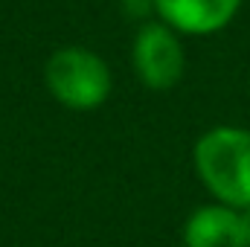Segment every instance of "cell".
Instances as JSON below:
<instances>
[{
    "label": "cell",
    "instance_id": "cell-3",
    "mask_svg": "<svg viewBox=\"0 0 250 247\" xmlns=\"http://www.w3.org/2000/svg\"><path fill=\"white\" fill-rule=\"evenodd\" d=\"M131 62L140 82L151 90H172L187 70V50L172 26L163 21H148L137 29Z\"/></svg>",
    "mask_w": 250,
    "mask_h": 247
},
{
    "label": "cell",
    "instance_id": "cell-2",
    "mask_svg": "<svg viewBox=\"0 0 250 247\" xmlns=\"http://www.w3.org/2000/svg\"><path fill=\"white\" fill-rule=\"evenodd\" d=\"M47 90L70 111H93L111 96L114 79L105 59L84 47H62L44 64Z\"/></svg>",
    "mask_w": 250,
    "mask_h": 247
},
{
    "label": "cell",
    "instance_id": "cell-7",
    "mask_svg": "<svg viewBox=\"0 0 250 247\" xmlns=\"http://www.w3.org/2000/svg\"><path fill=\"white\" fill-rule=\"evenodd\" d=\"M242 224H245V236H248V247H250V209H242Z\"/></svg>",
    "mask_w": 250,
    "mask_h": 247
},
{
    "label": "cell",
    "instance_id": "cell-4",
    "mask_svg": "<svg viewBox=\"0 0 250 247\" xmlns=\"http://www.w3.org/2000/svg\"><path fill=\"white\" fill-rule=\"evenodd\" d=\"M154 12L178 35H212L242 9V0H151Z\"/></svg>",
    "mask_w": 250,
    "mask_h": 247
},
{
    "label": "cell",
    "instance_id": "cell-6",
    "mask_svg": "<svg viewBox=\"0 0 250 247\" xmlns=\"http://www.w3.org/2000/svg\"><path fill=\"white\" fill-rule=\"evenodd\" d=\"M125 6H128L131 12H143V9L151 6V0H125ZM151 9H154V6H151Z\"/></svg>",
    "mask_w": 250,
    "mask_h": 247
},
{
    "label": "cell",
    "instance_id": "cell-1",
    "mask_svg": "<svg viewBox=\"0 0 250 247\" xmlns=\"http://www.w3.org/2000/svg\"><path fill=\"white\" fill-rule=\"evenodd\" d=\"M195 175L215 204L250 209V128L215 125L195 140Z\"/></svg>",
    "mask_w": 250,
    "mask_h": 247
},
{
    "label": "cell",
    "instance_id": "cell-5",
    "mask_svg": "<svg viewBox=\"0 0 250 247\" xmlns=\"http://www.w3.org/2000/svg\"><path fill=\"white\" fill-rule=\"evenodd\" d=\"M181 239L184 247H248L242 212L215 201L189 212Z\"/></svg>",
    "mask_w": 250,
    "mask_h": 247
}]
</instances>
